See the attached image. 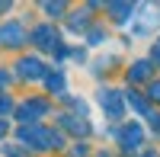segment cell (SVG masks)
I'll list each match as a JSON object with an SVG mask.
<instances>
[{
	"label": "cell",
	"instance_id": "12",
	"mask_svg": "<svg viewBox=\"0 0 160 157\" xmlns=\"http://www.w3.org/2000/svg\"><path fill=\"white\" fill-rule=\"evenodd\" d=\"M45 13H51V16H58V13H64V3H42Z\"/></svg>",
	"mask_w": 160,
	"mask_h": 157
},
{
	"label": "cell",
	"instance_id": "18",
	"mask_svg": "<svg viewBox=\"0 0 160 157\" xmlns=\"http://www.w3.org/2000/svg\"><path fill=\"white\" fill-rule=\"evenodd\" d=\"M3 132H7V125H3V119H0V138H3Z\"/></svg>",
	"mask_w": 160,
	"mask_h": 157
},
{
	"label": "cell",
	"instance_id": "3",
	"mask_svg": "<svg viewBox=\"0 0 160 157\" xmlns=\"http://www.w3.org/2000/svg\"><path fill=\"white\" fill-rule=\"evenodd\" d=\"M16 74L22 77V80H45L48 68H45L38 58H22V61L16 64Z\"/></svg>",
	"mask_w": 160,
	"mask_h": 157
},
{
	"label": "cell",
	"instance_id": "2",
	"mask_svg": "<svg viewBox=\"0 0 160 157\" xmlns=\"http://www.w3.org/2000/svg\"><path fill=\"white\" fill-rule=\"evenodd\" d=\"M118 144H122L125 151H138V148L144 144V128H141L138 122L122 125V128H118Z\"/></svg>",
	"mask_w": 160,
	"mask_h": 157
},
{
	"label": "cell",
	"instance_id": "4",
	"mask_svg": "<svg viewBox=\"0 0 160 157\" xmlns=\"http://www.w3.org/2000/svg\"><path fill=\"white\" fill-rule=\"evenodd\" d=\"M45 112H48V103H45V99H26L22 106L16 109L19 122H35V119H42Z\"/></svg>",
	"mask_w": 160,
	"mask_h": 157
},
{
	"label": "cell",
	"instance_id": "19",
	"mask_svg": "<svg viewBox=\"0 0 160 157\" xmlns=\"http://www.w3.org/2000/svg\"><path fill=\"white\" fill-rule=\"evenodd\" d=\"M7 10H10V3H0V13H7Z\"/></svg>",
	"mask_w": 160,
	"mask_h": 157
},
{
	"label": "cell",
	"instance_id": "15",
	"mask_svg": "<svg viewBox=\"0 0 160 157\" xmlns=\"http://www.w3.org/2000/svg\"><path fill=\"white\" fill-rule=\"evenodd\" d=\"M10 109V99H3V96H0V112H7Z\"/></svg>",
	"mask_w": 160,
	"mask_h": 157
},
{
	"label": "cell",
	"instance_id": "11",
	"mask_svg": "<svg viewBox=\"0 0 160 157\" xmlns=\"http://www.w3.org/2000/svg\"><path fill=\"white\" fill-rule=\"evenodd\" d=\"M128 103L135 106L138 112H144V115H151V103L144 99V96H138V93H128Z\"/></svg>",
	"mask_w": 160,
	"mask_h": 157
},
{
	"label": "cell",
	"instance_id": "13",
	"mask_svg": "<svg viewBox=\"0 0 160 157\" xmlns=\"http://www.w3.org/2000/svg\"><path fill=\"white\" fill-rule=\"evenodd\" d=\"M102 38H106L102 29H93V32H90V45H102Z\"/></svg>",
	"mask_w": 160,
	"mask_h": 157
},
{
	"label": "cell",
	"instance_id": "5",
	"mask_svg": "<svg viewBox=\"0 0 160 157\" xmlns=\"http://www.w3.org/2000/svg\"><path fill=\"white\" fill-rule=\"evenodd\" d=\"M32 42L38 45V48H58V32L51 29V26H38V29L32 32Z\"/></svg>",
	"mask_w": 160,
	"mask_h": 157
},
{
	"label": "cell",
	"instance_id": "10",
	"mask_svg": "<svg viewBox=\"0 0 160 157\" xmlns=\"http://www.w3.org/2000/svg\"><path fill=\"white\" fill-rule=\"evenodd\" d=\"M61 125H68L71 132H77V135H87L90 132V125L80 122V115H61Z\"/></svg>",
	"mask_w": 160,
	"mask_h": 157
},
{
	"label": "cell",
	"instance_id": "16",
	"mask_svg": "<svg viewBox=\"0 0 160 157\" xmlns=\"http://www.w3.org/2000/svg\"><path fill=\"white\" fill-rule=\"evenodd\" d=\"M7 80H10V77H7V74H3V71H0V87H3V84H7Z\"/></svg>",
	"mask_w": 160,
	"mask_h": 157
},
{
	"label": "cell",
	"instance_id": "1",
	"mask_svg": "<svg viewBox=\"0 0 160 157\" xmlns=\"http://www.w3.org/2000/svg\"><path fill=\"white\" fill-rule=\"evenodd\" d=\"M96 99H99V106H102V112L109 115V119H122L125 115V99H122L118 90H99Z\"/></svg>",
	"mask_w": 160,
	"mask_h": 157
},
{
	"label": "cell",
	"instance_id": "8",
	"mask_svg": "<svg viewBox=\"0 0 160 157\" xmlns=\"http://www.w3.org/2000/svg\"><path fill=\"white\" fill-rule=\"evenodd\" d=\"M148 77H151V61H135L131 64V71H128L131 84H141V80H148Z\"/></svg>",
	"mask_w": 160,
	"mask_h": 157
},
{
	"label": "cell",
	"instance_id": "17",
	"mask_svg": "<svg viewBox=\"0 0 160 157\" xmlns=\"http://www.w3.org/2000/svg\"><path fill=\"white\" fill-rule=\"evenodd\" d=\"M154 61H157V64H160V48H154Z\"/></svg>",
	"mask_w": 160,
	"mask_h": 157
},
{
	"label": "cell",
	"instance_id": "7",
	"mask_svg": "<svg viewBox=\"0 0 160 157\" xmlns=\"http://www.w3.org/2000/svg\"><path fill=\"white\" fill-rule=\"evenodd\" d=\"M45 87L51 90V93H64V87H68L64 71H48V74H45Z\"/></svg>",
	"mask_w": 160,
	"mask_h": 157
},
{
	"label": "cell",
	"instance_id": "9",
	"mask_svg": "<svg viewBox=\"0 0 160 157\" xmlns=\"http://www.w3.org/2000/svg\"><path fill=\"white\" fill-rule=\"evenodd\" d=\"M109 13H112V19H115V23H128V19H131V13H135V7H131V3H112Z\"/></svg>",
	"mask_w": 160,
	"mask_h": 157
},
{
	"label": "cell",
	"instance_id": "20",
	"mask_svg": "<svg viewBox=\"0 0 160 157\" xmlns=\"http://www.w3.org/2000/svg\"><path fill=\"white\" fill-rule=\"evenodd\" d=\"M144 157H157V151H148V154H144Z\"/></svg>",
	"mask_w": 160,
	"mask_h": 157
},
{
	"label": "cell",
	"instance_id": "6",
	"mask_svg": "<svg viewBox=\"0 0 160 157\" xmlns=\"http://www.w3.org/2000/svg\"><path fill=\"white\" fill-rule=\"evenodd\" d=\"M22 38H26V32L19 23H7L0 29V45H22Z\"/></svg>",
	"mask_w": 160,
	"mask_h": 157
},
{
	"label": "cell",
	"instance_id": "14",
	"mask_svg": "<svg viewBox=\"0 0 160 157\" xmlns=\"http://www.w3.org/2000/svg\"><path fill=\"white\" fill-rule=\"evenodd\" d=\"M148 90H151V93H148V96H151V99H157V103H160V80H157V84H151V87H148Z\"/></svg>",
	"mask_w": 160,
	"mask_h": 157
}]
</instances>
